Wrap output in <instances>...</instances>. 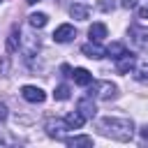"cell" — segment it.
Segmentation results:
<instances>
[{"mask_svg":"<svg viewBox=\"0 0 148 148\" xmlns=\"http://www.w3.org/2000/svg\"><path fill=\"white\" fill-rule=\"evenodd\" d=\"M97 130L102 136L113 139V141H130L134 136V123L130 118H118V116H104L97 120Z\"/></svg>","mask_w":148,"mask_h":148,"instance_id":"obj_1","label":"cell"},{"mask_svg":"<svg viewBox=\"0 0 148 148\" xmlns=\"http://www.w3.org/2000/svg\"><path fill=\"white\" fill-rule=\"evenodd\" d=\"M88 95L95 97V99H104V102H109V99H116V97H118V86L111 83V81H92Z\"/></svg>","mask_w":148,"mask_h":148,"instance_id":"obj_2","label":"cell"},{"mask_svg":"<svg viewBox=\"0 0 148 148\" xmlns=\"http://www.w3.org/2000/svg\"><path fill=\"white\" fill-rule=\"evenodd\" d=\"M127 37H130V44L136 51H148V25H139V23L130 25Z\"/></svg>","mask_w":148,"mask_h":148,"instance_id":"obj_3","label":"cell"},{"mask_svg":"<svg viewBox=\"0 0 148 148\" xmlns=\"http://www.w3.org/2000/svg\"><path fill=\"white\" fill-rule=\"evenodd\" d=\"M69 130V125H67V120L65 118H49L46 123H44V132L51 136V139H65V132Z\"/></svg>","mask_w":148,"mask_h":148,"instance_id":"obj_4","label":"cell"},{"mask_svg":"<svg viewBox=\"0 0 148 148\" xmlns=\"http://www.w3.org/2000/svg\"><path fill=\"white\" fill-rule=\"evenodd\" d=\"M21 51H23L25 62H30L37 56V51H39V37L28 35V32H21Z\"/></svg>","mask_w":148,"mask_h":148,"instance_id":"obj_5","label":"cell"},{"mask_svg":"<svg viewBox=\"0 0 148 148\" xmlns=\"http://www.w3.org/2000/svg\"><path fill=\"white\" fill-rule=\"evenodd\" d=\"M21 97L30 104H42L46 99V92L39 88V86H23L21 88Z\"/></svg>","mask_w":148,"mask_h":148,"instance_id":"obj_6","label":"cell"},{"mask_svg":"<svg viewBox=\"0 0 148 148\" xmlns=\"http://www.w3.org/2000/svg\"><path fill=\"white\" fill-rule=\"evenodd\" d=\"M74 37H76V30H74L72 23H62V25H58L53 30V42H58V44H67Z\"/></svg>","mask_w":148,"mask_h":148,"instance_id":"obj_7","label":"cell"},{"mask_svg":"<svg viewBox=\"0 0 148 148\" xmlns=\"http://www.w3.org/2000/svg\"><path fill=\"white\" fill-rule=\"evenodd\" d=\"M76 111H79V113H81L86 120H92V118H95V113H97L95 97H90V95L81 97V99H79V104H76Z\"/></svg>","mask_w":148,"mask_h":148,"instance_id":"obj_8","label":"cell"},{"mask_svg":"<svg viewBox=\"0 0 148 148\" xmlns=\"http://www.w3.org/2000/svg\"><path fill=\"white\" fill-rule=\"evenodd\" d=\"M81 53H83L86 58H90V60H102V58H106V49L99 46V42H92V39L81 46Z\"/></svg>","mask_w":148,"mask_h":148,"instance_id":"obj_9","label":"cell"},{"mask_svg":"<svg viewBox=\"0 0 148 148\" xmlns=\"http://www.w3.org/2000/svg\"><path fill=\"white\" fill-rule=\"evenodd\" d=\"M134 67H136V60H134L132 53H127V56H123V58L116 60V69H118V74H130V72H134Z\"/></svg>","mask_w":148,"mask_h":148,"instance_id":"obj_10","label":"cell"},{"mask_svg":"<svg viewBox=\"0 0 148 148\" xmlns=\"http://www.w3.org/2000/svg\"><path fill=\"white\" fill-rule=\"evenodd\" d=\"M72 79H74L76 86H83V88L92 83V74H90L86 67H74V69H72Z\"/></svg>","mask_w":148,"mask_h":148,"instance_id":"obj_11","label":"cell"},{"mask_svg":"<svg viewBox=\"0 0 148 148\" xmlns=\"http://www.w3.org/2000/svg\"><path fill=\"white\" fill-rule=\"evenodd\" d=\"M69 148H79V146H92V136L88 134H74V136H65L62 139Z\"/></svg>","mask_w":148,"mask_h":148,"instance_id":"obj_12","label":"cell"},{"mask_svg":"<svg viewBox=\"0 0 148 148\" xmlns=\"http://www.w3.org/2000/svg\"><path fill=\"white\" fill-rule=\"evenodd\" d=\"M69 16L76 18V21H86V18L90 16V7H88V5H81V2H74V5L69 7Z\"/></svg>","mask_w":148,"mask_h":148,"instance_id":"obj_13","label":"cell"},{"mask_svg":"<svg viewBox=\"0 0 148 148\" xmlns=\"http://www.w3.org/2000/svg\"><path fill=\"white\" fill-rule=\"evenodd\" d=\"M18 49H21V28L14 25L12 32H9V37H7V51L14 53V51H18Z\"/></svg>","mask_w":148,"mask_h":148,"instance_id":"obj_14","label":"cell"},{"mask_svg":"<svg viewBox=\"0 0 148 148\" xmlns=\"http://www.w3.org/2000/svg\"><path fill=\"white\" fill-rule=\"evenodd\" d=\"M106 35H109V30H106L104 23H92V25L88 28V37H90L92 42H102Z\"/></svg>","mask_w":148,"mask_h":148,"instance_id":"obj_15","label":"cell"},{"mask_svg":"<svg viewBox=\"0 0 148 148\" xmlns=\"http://www.w3.org/2000/svg\"><path fill=\"white\" fill-rule=\"evenodd\" d=\"M123 56H127V49H125V44H120V42H111V44L106 46V58H113V60H118V58H123Z\"/></svg>","mask_w":148,"mask_h":148,"instance_id":"obj_16","label":"cell"},{"mask_svg":"<svg viewBox=\"0 0 148 148\" xmlns=\"http://www.w3.org/2000/svg\"><path fill=\"white\" fill-rule=\"evenodd\" d=\"M28 23H30V28H44L46 23H49V16L44 14V12H35V14H30L28 16Z\"/></svg>","mask_w":148,"mask_h":148,"instance_id":"obj_17","label":"cell"},{"mask_svg":"<svg viewBox=\"0 0 148 148\" xmlns=\"http://www.w3.org/2000/svg\"><path fill=\"white\" fill-rule=\"evenodd\" d=\"M65 120H67L69 130H81V127H83V123H86V118H83L79 111H72V113H67V116H65Z\"/></svg>","mask_w":148,"mask_h":148,"instance_id":"obj_18","label":"cell"},{"mask_svg":"<svg viewBox=\"0 0 148 148\" xmlns=\"http://www.w3.org/2000/svg\"><path fill=\"white\" fill-rule=\"evenodd\" d=\"M53 97H56V99H69V86H65V83L56 86V90H53Z\"/></svg>","mask_w":148,"mask_h":148,"instance_id":"obj_19","label":"cell"},{"mask_svg":"<svg viewBox=\"0 0 148 148\" xmlns=\"http://www.w3.org/2000/svg\"><path fill=\"white\" fill-rule=\"evenodd\" d=\"M134 79H136V81H148V65L134 67Z\"/></svg>","mask_w":148,"mask_h":148,"instance_id":"obj_20","label":"cell"},{"mask_svg":"<svg viewBox=\"0 0 148 148\" xmlns=\"http://www.w3.org/2000/svg\"><path fill=\"white\" fill-rule=\"evenodd\" d=\"M7 72H9V58H2V62H0V76H7Z\"/></svg>","mask_w":148,"mask_h":148,"instance_id":"obj_21","label":"cell"},{"mask_svg":"<svg viewBox=\"0 0 148 148\" xmlns=\"http://www.w3.org/2000/svg\"><path fill=\"white\" fill-rule=\"evenodd\" d=\"M7 143H12V136L5 130H0V146H7Z\"/></svg>","mask_w":148,"mask_h":148,"instance_id":"obj_22","label":"cell"},{"mask_svg":"<svg viewBox=\"0 0 148 148\" xmlns=\"http://www.w3.org/2000/svg\"><path fill=\"white\" fill-rule=\"evenodd\" d=\"M7 116H9V109H7V104H2V102H0V123H2V120H7Z\"/></svg>","mask_w":148,"mask_h":148,"instance_id":"obj_23","label":"cell"},{"mask_svg":"<svg viewBox=\"0 0 148 148\" xmlns=\"http://www.w3.org/2000/svg\"><path fill=\"white\" fill-rule=\"evenodd\" d=\"M136 14H139V18H148V2L141 5V7L136 9Z\"/></svg>","mask_w":148,"mask_h":148,"instance_id":"obj_24","label":"cell"},{"mask_svg":"<svg viewBox=\"0 0 148 148\" xmlns=\"http://www.w3.org/2000/svg\"><path fill=\"white\" fill-rule=\"evenodd\" d=\"M134 5H136V0H123V7H125V9H132Z\"/></svg>","mask_w":148,"mask_h":148,"instance_id":"obj_25","label":"cell"},{"mask_svg":"<svg viewBox=\"0 0 148 148\" xmlns=\"http://www.w3.org/2000/svg\"><path fill=\"white\" fill-rule=\"evenodd\" d=\"M141 136H143V139H148V125H146V127H141Z\"/></svg>","mask_w":148,"mask_h":148,"instance_id":"obj_26","label":"cell"},{"mask_svg":"<svg viewBox=\"0 0 148 148\" xmlns=\"http://www.w3.org/2000/svg\"><path fill=\"white\" fill-rule=\"evenodd\" d=\"M28 5H37V2H42V0H25Z\"/></svg>","mask_w":148,"mask_h":148,"instance_id":"obj_27","label":"cell"},{"mask_svg":"<svg viewBox=\"0 0 148 148\" xmlns=\"http://www.w3.org/2000/svg\"><path fill=\"white\" fill-rule=\"evenodd\" d=\"M0 2H2V0H0Z\"/></svg>","mask_w":148,"mask_h":148,"instance_id":"obj_28","label":"cell"}]
</instances>
